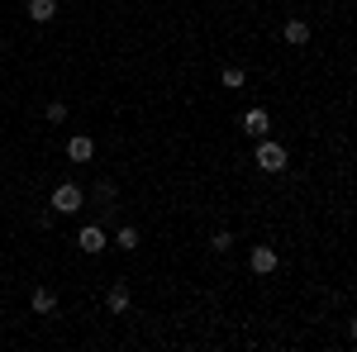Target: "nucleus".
Listing matches in <instances>:
<instances>
[{
  "mask_svg": "<svg viewBox=\"0 0 357 352\" xmlns=\"http://www.w3.org/2000/svg\"><path fill=\"white\" fill-rule=\"evenodd\" d=\"M286 162H291V153H286L281 143H272V138H262V143H257V153H252V167H262L267 176H276Z\"/></svg>",
  "mask_w": 357,
  "mask_h": 352,
  "instance_id": "nucleus-1",
  "label": "nucleus"
},
{
  "mask_svg": "<svg viewBox=\"0 0 357 352\" xmlns=\"http://www.w3.org/2000/svg\"><path fill=\"white\" fill-rule=\"evenodd\" d=\"M82 200H86V195H82L77 181H57L48 205H53V215H77V210H82Z\"/></svg>",
  "mask_w": 357,
  "mask_h": 352,
  "instance_id": "nucleus-2",
  "label": "nucleus"
},
{
  "mask_svg": "<svg viewBox=\"0 0 357 352\" xmlns=\"http://www.w3.org/2000/svg\"><path fill=\"white\" fill-rule=\"evenodd\" d=\"M77 247L96 257V252H105V247H110V234H105L100 224H82V234H77Z\"/></svg>",
  "mask_w": 357,
  "mask_h": 352,
  "instance_id": "nucleus-3",
  "label": "nucleus"
},
{
  "mask_svg": "<svg viewBox=\"0 0 357 352\" xmlns=\"http://www.w3.org/2000/svg\"><path fill=\"white\" fill-rule=\"evenodd\" d=\"M248 267L257 271V276H272V271H276V247L252 243V257H248Z\"/></svg>",
  "mask_w": 357,
  "mask_h": 352,
  "instance_id": "nucleus-4",
  "label": "nucleus"
},
{
  "mask_svg": "<svg viewBox=\"0 0 357 352\" xmlns=\"http://www.w3.org/2000/svg\"><path fill=\"white\" fill-rule=\"evenodd\" d=\"M129 286H124V281H114L110 291H105V309H110V314H129Z\"/></svg>",
  "mask_w": 357,
  "mask_h": 352,
  "instance_id": "nucleus-5",
  "label": "nucleus"
},
{
  "mask_svg": "<svg viewBox=\"0 0 357 352\" xmlns=\"http://www.w3.org/2000/svg\"><path fill=\"white\" fill-rule=\"evenodd\" d=\"M243 129H248L252 138H262L267 129H272V119H267V109H262V105H252V109L243 114Z\"/></svg>",
  "mask_w": 357,
  "mask_h": 352,
  "instance_id": "nucleus-6",
  "label": "nucleus"
},
{
  "mask_svg": "<svg viewBox=\"0 0 357 352\" xmlns=\"http://www.w3.org/2000/svg\"><path fill=\"white\" fill-rule=\"evenodd\" d=\"M67 158H72V162H91V158H96V143H91L86 134L67 138Z\"/></svg>",
  "mask_w": 357,
  "mask_h": 352,
  "instance_id": "nucleus-7",
  "label": "nucleus"
},
{
  "mask_svg": "<svg viewBox=\"0 0 357 352\" xmlns=\"http://www.w3.org/2000/svg\"><path fill=\"white\" fill-rule=\"evenodd\" d=\"M281 38H286L291 48H305V43H310V24H305V20H286V29H281Z\"/></svg>",
  "mask_w": 357,
  "mask_h": 352,
  "instance_id": "nucleus-8",
  "label": "nucleus"
},
{
  "mask_svg": "<svg viewBox=\"0 0 357 352\" xmlns=\"http://www.w3.org/2000/svg\"><path fill=\"white\" fill-rule=\"evenodd\" d=\"M24 15L33 20V24H48V20L57 15V0H29V10H24Z\"/></svg>",
  "mask_w": 357,
  "mask_h": 352,
  "instance_id": "nucleus-9",
  "label": "nucleus"
},
{
  "mask_svg": "<svg viewBox=\"0 0 357 352\" xmlns=\"http://www.w3.org/2000/svg\"><path fill=\"white\" fill-rule=\"evenodd\" d=\"M29 305H33V314H53V309H57V296L48 291V286H38V291L29 296Z\"/></svg>",
  "mask_w": 357,
  "mask_h": 352,
  "instance_id": "nucleus-10",
  "label": "nucleus"
},
{
  "mask_svg": "<svg viewBox=\"0 0 357 352\" xmlns=\"http://www.w3.org/2000/svg\"><path fill=\"white\" fill-rule=\"evenodd\" d=\"M114 243L124 247V252H138V229H134V224H124V229L114 234Z\"/></svg>",
  "mask_w": 357,
  "mask_h": 352,
  "instance_id": "nucleus-11",
  "label": "nucleus"
},
{
  "mask_svg": "<svg viewBox=\"0 0 357 352\" xmlns=\"http://www.w3.org/2000/svg\"><path fill=\"white\" fill-rule=\"evenodd\" d=\"M220 82L229 86V91H238V86L248 82V72H243V67H224V77H220Z\"/></svg>",
  "mask_w": 357,
  "mask_h": 352,
  "instance_id": "nucleus-12",
  "label": "nucleus"
},
{
  "mask_svg": "<svg viewBox=\"0 0 357 352\" xmlns=\"http://www.w3.org/2000/svg\"><path fill=\"white\" fill-rule=\"evenodd\" d=\"M114 195H119V190H114V181H100V186H96V200H100L105 210H114Z\"/></svg>",
  "mask_w": 357,
  "mask_h": 352,
  "instance_id": "nucleus-13",
  "label": "nucleus"
},
{
  "mask_svg": "<svg viewBox=\"0 0 357 352\" xmlns=\"http://www.w3.org/2000/svg\"><path fill=\"white\" fill-rule=\"evenodd\" d=\"M62 119H67V105L53 100V105H48V124H62Z\"/></svg>",
  "mask_w": 357,
  "mask_h": 352,
  "instance_id": "nucleus-14",
  "label": "nucleus"
},
{
  "mask_svg": "<svg viewBox=\"0 0 357 352\" xmlns=\"http://www.w3.org/2000/svg\"><path fill=\"white\" fill-rule=\"evenodd\" d=\"M229 247H234V234L220 229V234H215V252H229Z\"/></svg>",
  "mask_w": 357,
  "mask_h": 352,
  "instance_id": "nucleus-15",
  "label": "nucleus"
}]
</instances>
